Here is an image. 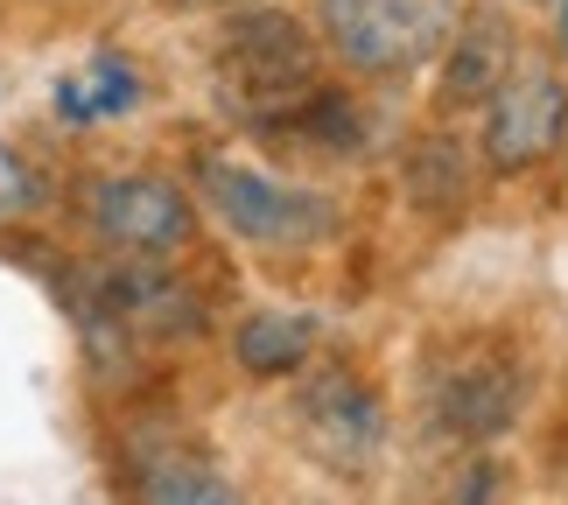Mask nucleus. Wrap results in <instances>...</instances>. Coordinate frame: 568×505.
<instances>
[{"mask_svg":"<svg viewBox=\"0 0 568 505\" xmlns=\"http://www.w3.org/2000/svg\"><path fill=\"white\" fill-rule=\"evenodd\" d=\"M217 99L239 120L281 127L316 99V42L295 14L253 8L239 14L225 42H217Z\"/></svg>","mask_w":568,"mask_h":505,"instance_id":"1","label":"nucleus"},{"mask_svg":"<svg viewBox=\"0 0 568 505\" xmlns=\"http://www.w3.org/2000/svg\"><path fill=\"white\" fill-rule=\"evenodd\" d=\"M456 36V0H323V42L365 78H400L443 57Z\"/></svg>","mask_w":568,"mask_h":505,"instance_id":"2","label":"nucleus"},{"mask_svg":"<svg viewBox=\"0 0 568 505\" xmlns=\"http://www.w3.org/2000/svg\"><path fill=\"white\" fill-rule=\"evenodd\" d=\"M204 196L239 239H253V246H316V239L331 232V204H323V196L295 190V183H274V175H260V169L217 162V169H204Z\"/></svg>","mask_w":568,"mask_h":505,"instance_id":"3","label":"nucleus"},{"mask_svg":"<svg viewBox=\"0 0 568 505\" xmlns=\"http://www.w3.org/2000/svg\"><path fill=\"white\" fill-rule=\"evenodd\" d=\"M568 134V84L548 63H513L506 84L485 99V155L491 169H527Z\"/></svg>","mask_w":568,"mask_h":505,"instance_id":"4","label":"nucleus"},{"mask_svg":"<svg viewBox=\"0 0 568 505\" xmlns=\"http://www.w3.org/2000/svg\"><path fill=\"white\" fill-rule=\"evenodd\" d=\"M84 211H92V232L120 253H169L190 239V196L162 175H99L84 190Z\"/></svg>","mask_w":568,"mask_h":505,"instance_id":"5","label":"nucleus"},{"mask_svg":"<svg viewBox=\"0 0 568 505\" xmlns=\"http://www.w3.org/2000/svg\"><path fill=\"white\" fill-rule=\"evenodd\" d=\"M295 422H302L310 450L331 471H373L379 450H386V407L373 401V386L352 380V372H316V380L302 386Z\"/></svg>","mask_w":568,"mask_h":505,"instance_id":"6","label":"nucleus"},{"mask_svg":"<svg viewBox=\"0 0 568 505\" xmlns=\"http://www.w3.org/2000/svg\"><path fill=\"white\" fill-rule=\"evenodd\" d=\"M105 323L196 337V302L169 267H134V253H126V267H113V281H105Z\"/></svg>","mask_w":568,"mask_h":505,"instance_id":"7","label":"nucleus"},{"mask_svg":"<svg viewBox=\"0 0 568 505\" xmlns=\"http://www.w3.org/2000/svg\"><path fill=\"white\" fill-rule=\"evenodd\" d=\"M513 71V29L498 14L456 21L449 50H443V105H485Z\"/></svg>","mask_w":568,"mask_h":505,"instance_id":"8","label":"nucleus"},{"mask_svg":"<svg viewBox=\"0 0 568 505\" xmlns=\"http://www.w3.org/2000/svg\"><path fill=\"white\" fill-rule=\"evenodd\" d=\"M435 401H443V422L456 435H470V443H485V435H498L513 422V407H519V380H513V365H498L491 351H477L470 365H456L443 386H435Z\"/></svg>","mask_w":568,"mask_h":505,"instance_id":"9","label":"nucleus"},{"mask_svg":"<svg viewBox=\"0 0 568 505\" xmlns=\"http://www.w3.org/2000/svg\"><path fill=\"white\" fill-rule=\"evenodd\" d=\"M239 365L253 380H281V372H302V358L316 351V316H246L239 323Z\"/></svg>","mask_w":568,"mask_h":505,"instance_id":"10","label":"nucleus"},{"mask_svg":"<svg viewBox=\"0 0 568 505\" xmlns=\"http://www.w3.org/2000/svg\"><path fill=\"white\" fill-rule=\"evenodd\" d=\"M141 505H239V498L211 464L169 450V456H141Z\"/></svg>","mask_w":568,"mask_h":505,"instance_id":"11","label":"nucleus"},{"mask_svg":"<svg viewBox=\"0 0 568 505\" xmlns=\"http://www.w3.org/2000/svg\"><path fill=\"white\" fill-rule=\"evenodd\" d=\"M134 105H141V78L120 57H92V71L57 92L63 120H105V113H134Z\"/></svg>","mask_w":568,"mask_h":505,"instance_id":"12","label":"nucleus"},{"mask_svg":"<svg viewBox=\"0 0 568 505\" xmlns=\"http://www.w3.org/2000/svg\"><path fill=\"white\" fill-rule=\"evenodd\" d=\"M176 8H225V0H176Z\"/></svg>","mask_w":568,"mask_h":505,"instance_id":"13","label":"nucleus"},{"mask_svg":"<svg viewBox=\"0 0 568 505\" xmlns=\"http://www.w3.org/2000/svg\"><path fill=\"white\" fill-rule=\"evenodd\" d=\"M561 42H568V0H561Z\"/></svg>","mask_w":568,"mask_h":505,"instance_id":"14","label":"nucleus"}]
</instances>
